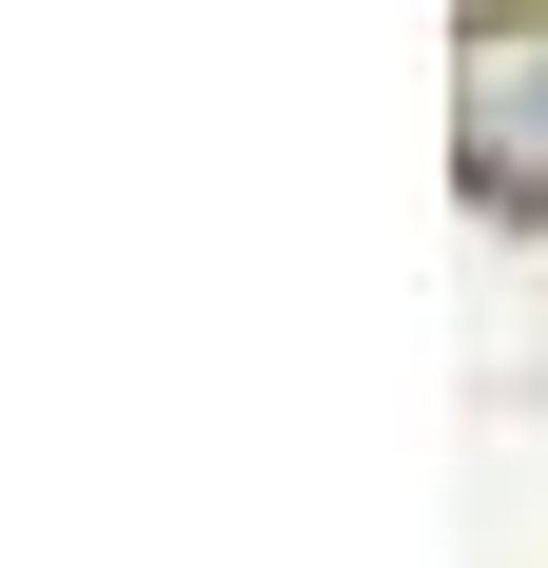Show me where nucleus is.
Masks as SVG:
<instances>
[{
  "label": "nucleus",
  "instance_id": "f257e3e1",
  "mask_svg": "<svg viewBox=\"0 0 548 568\" xmlns=\"http://www.w3.org/2000/svg\"><path fill=\"white\" fill-rule=\"evenodd\" d=\"M470 196H529V216H548V40H490V59H470Z\"/></svg>",
  "mask_w": 548,
  "mask_h": 568
}]
</instances>
